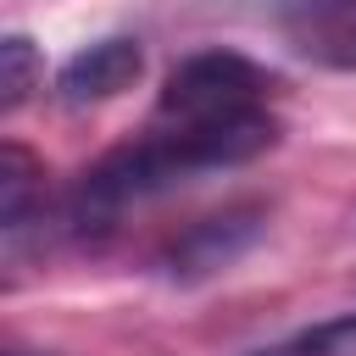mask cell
<instances>
[{"label": "cell", "instance_id": "3957f363", "mask_svg": "<svg viewBox=\"0 0 356 356\" xmlns=\"http://www.w3.org/2000/svg\"><path fill=\"white\" fill-rule=\"evenodd\" d=\"M139 72H145V50H139V39H100V44L78 50V56L61 67L56 95H61V106H72V111H78V106H100V100L134 89Z\"/></svg>", "mask_w": 356, "mask_h": 356}, {"label": "cell", "instance_id": "8992f818", "mask_svg": "<svg viewBox=\"0 0 356 356\" xmlns=\"http://www.w3.org/2000/svg\"><path fill=\"white\" fill-rule=\"evenodd\" d=\"M39 189H44V167L22 145H6L0 150V217H6V228H17L28 217V200Z\"/></svg>", "mask_w": 356, "mask_h": 356}, {"label": "cell", "instance_id": "ba28073f", "mask_svg": "<svg viewBox=\"0 0 356 356\" xmlns=\"http://www.w3.org/2000/svg\"><path fill=\"white\" fill-rule=\"evenodd\" d=\"M261 356H356V312L328 317V323H317V328H306V334H295Z\"/></svg>", "mask_w": 356, "mask_h": 356}, {"label": "cell", "instance_id": "6da1fadb", "mask_svg": "<svg viewBox=\"0 0 356 356\" xmlns=\"http://www.w3.org/2000/svg\"><path fill=\"white\" fill-rule=\"evenodd\" d=\"M278 145V117H239V122H156L145 139L100 156L83 184H78V206L89 217H111L134 200H150L195 172H217V167H239L261 150Z\"/></svg>", "mask_w": 356, "mask_h": 356}, {"label": "cell", "instance_id": "277c9868", "mask_svg": "<svg viewBox=\"0 0 356 356\" xmlns=\"http://www.w3.org/2000/svg\"><path fill=\"white\" fill-rule=\"evenodd\" d=\"M284 33L300 56L323 67H356V0H295Z\"/></svg>", "mask_w": 356, "mask_h": 356}, {"label": "cell", "instance_id": "52a82bcc", "mask_svg": "<svg viewBox=\"0 0 356 356\" xmlns=\"http://www.w3.org/2000/svg\"><path fill=\"white\" fill-rule=\"evenodd\" d=\"M39 50H33V39H22V33H11L6 44H0V106L6 111H17L33 89H39Z\"/></svg>", "mask_w": 356, "mask_h": 356}, {"label": "cell", "instance_id": "7a4b0ae2", "mask_svg": "<svg viewBox=\"0 0 356 356\" xmlns=\"http://www.w3.org/2000/svg\"><path fill=\"white\" fill-rule=\"evenodd\" d=\"M273 95H278V72H267L261 61L239 50H200L167 72L156 122H239V117H261Z\"/></svg>", "mask_w": 356, "mask_h": 356}, {"label": "cell", "instance_id": "5b68a950", "mask_svg": "<svg viewBox=\"0 0 356 356\" xmlns=\"http://www.w3.org/2000/svg\"><path fill=\"white\" fill-rule=\"evenodd\" d=\"M256 211H228V217H211V222H200L189 239H178L172 245V273H184V278H195V273H211V267H228L250 239H256Z\"/></svg>", "mask_w": 356, "mask_h": 356}]
</instances>
